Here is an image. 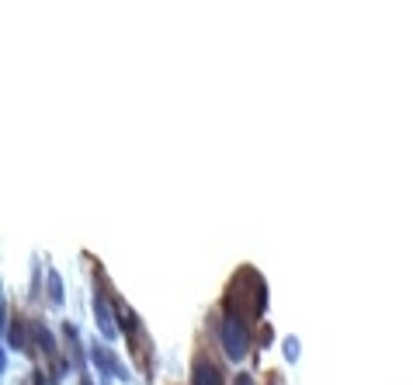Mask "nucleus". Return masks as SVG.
I'll return each instance as SVG.
<instances>
[{"instance_id":"nucleus-1","label":"nucleus","mask_w":413,"mask_h":385,"mask_svg":"<svg viewBox=\"0 0 413 385\" xmlns=\"http://www.w3.org/2000/svg\"><path fill=\"white\" fill-rule=\"evenodd\" d=\"M219 337H222V347H226L229 358H243L247 354V333H243V326H236V319H226Z\"/></svg>"},{"instance_id":"nucleus-2","label":"nucleus","mask_w":413,"mask_h":385,"mask_svg":"<svg viewBox=\"0 0 413 385\" xmlns=\"http://www.w3.org/2000/svg\"><path fill=\"white\" fill-rule=\"evenodd\" d=\"M195 385H222L219 368L212 361H205V358H198V365H195Z\"/></svg>"},{"instance_id":"nucleus-3","label":"nucleus","mask_w":413,"mask_h":385,"mask_svg":"<svg viewBox=\"0 0 413 385\" xmlns=\"http://www.w3.org/2000/svg\"><path fill=\"white\" fill-rule=\"evenodd\" d=\"M94 312H98V323H101L104 337H115V326H111V312H108L104 298H98V302H94Z\"/></svg>"}]
</instances>
